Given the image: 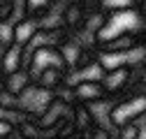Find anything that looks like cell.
Listing matches in <instances>:
<instances>
[{
    "mask_svg": "<svg viewBox=\"0 0 146 139\" xmlns=\"http://www.w3.org/2000/svg\"><path fill=\"white\" fill-rule=\"evenodd\" d=\"M16 107H19V97L0 88V109H16Z\"/></svg>",
    "mask_w": 146,
    "mask_h": 139,
    "instance_id": "ac0fdd59",
    "label": "cell"
},
{
    "mask_svg": "<svg viewBox=\"0 0 146 139\" xmlns=\"http://www.w3.org/2000/svg\"><path fill=\"white\" fill-rule=\"evenodd\" d=\"M60 54H63V58H65V63H67V70L72 72V70L77 67L81 54H84V46H81V42L74 37V32H72V37L60 46Z\"/></svg>",
    "mask_w": 146,
    "mask_h": 139,
    "instance_id": "4fadbf2b",
    "label": "cell"
},
{
    "mask_svg": "<svg viewBox=\"0 0 146 139\" xmlns=\"http://www.w3.org/2000/svg\"><path fill=\"white\" fill-rule=\"evenodd\" d=\"M72 123H74V132L86 137L90 130L98 128V116L95 109L88 107V104H74L72 107Z\"/></svg>",
    "mask_w": 146,
    "mask_h": 139,
    "instance_id": "52a82bcc",
    "label": "cell"
},
{
    "mask_svg": "<svg viewBox=\"0 0 146 139\" xmlns=\"http://www.w3.org/2000/svg\"><path fill=\"white\" fill-rule=\"evenodd\" d=\"M137 49H141V37L139 32H121L111 40H104L100 42V54H121V56H127V54H135Z\"/></svg>",
    "mask_w": 146,
    "mask_h": 139,
    "instance_id": "5b68a950",
    "label": "cell"
},
{
    "mask_svg": "<svg viewBox=\"0 0 146 139\" xmlns=\"http://www.w3.org/2000/svg\"><path fill=\"white\" fill-rule=\"evenodd\" d=\"M67 79H70V70L67 67H46L37 77H33L35 86H40V88H44V91H51V93L60 91L67 83Z\"/></svg>",
    "mask_w": 146,
    "mask_h": 139,
    "instance_id": "8992f818",
    "label": "cell"
},
{
    "mask_svg": "<svg viewBox=\"0 0 146 139\" xmlns=\"http://www.w3.org/2000/svg\"><path fill=\"white\" fill-rule=\"evenodd\" d=\"M72 91H74V100L77 104H88V107H95V104H102L109 100L107 91L102 81H95V79H84V81H77L72 83ZM114 102V100H111Z\"/></svg>",
    "mask_w": 146,
    "mask_h": 139,
    "instance_id": "277c9868",
    "label": "cell"
},
{
    "mask_svg": "<svg viewBox=\"0 0 146 139\" xmlns=\"http://www.w3.org/2000/svg\"><path fill=\"white\" fill-rule=\"evenodd\" d=\"M70 111H72V107H70V104L56 97V100L51 102V107L44 111V116L40 118V125H42L44 130H49V128H53L56 123H60L63 118H67V116H70Z\"/></svg>",
    "mask_w": 146,
    "mask_h": 139,
    "instance_id": "8fae6325",
    "label": "cell"
},
{
    "mask_svg": "<svg viewBox=\"0 0 146 139\" xmlns=\"http://www.w3.org/2000/svg\"><path fill=\"white\" fill-rule=\"evenodd\" d=\"M28 5V16L35 21H42L44 16L53 9V0H26Z\"/></svg>",
    "mask_w": 146,
    "mask_h": 139,
    "instance_id": "5bb4252c",
    "label": "cell"
},
{
    "mask_svg": "<svg viewBox=\"0 0 146 139\" xmlns=\"http://www.w3.org/2000/svg\"><path fill=\"white\" fill-rule=\"evenodd\" d=\"M67 139H86V137H81V134H72V137H67Z\"/></svg>",
    "mask_w": 146,
    "mask_h": 139,
    "instance_id": "44dd1931",
    "label": "cell"
},
{
    "mask_svg": "<svg viewBox=\"0 0 146 139\" xmlns=\"http://www.w3.org/2000/svg\"><path fill=\"white\" fill-rule=\"evenodd\" d=\"M40 35V21H35V19H28L21 21V23H16L14 26V44L16 46H30L35 42V37Z\"/></svg>",
    "mask_w": 146,
    "mask_h": 139,
    "instance_id": "9c48e42d",
    "label": "cell"
},
{
    "mask_svg": "<svg viewBox=\"0 0 146 139\" xmlns=\"http://www.w3.org/2000/svg\"><path fill=\"white\" fill-rule=\"evenodd\" d=\"M141 134H144V125L141 123H127V125H121L116 130L118 139H141Z\"/></svg>",
    "mask_w": 146,
    "mask_h": 139,
    "instance_id": "2e32d148",
    "label": "cell"
},
{
    "mask_svg": "<svg viewBox=\"0 0 146 139\" xmlns=\"http://www.w3.org/2000/svg\"><path fill=\"white\" fill-rule=\"evenodd\" d=\"M12 46H16L14 44V23L5 21V23H0V54H7Z\"/></svg>",
    "mask_w": 146,
    "mask_h": 139,
    "instance_id": "9a60e30c",
    "label": "cell"
},
{
    "mask_svg": "<svg viewBox=\"0 0 146 139\" xmlns=\"http://www.w3.org/2000/svg\"><path fill=\"white\" fill-rule=\"evenodd\" d=\"M0 60H3V77L23 70V46H12L7 54H0Z\"/></svg>",
    "mask_w": 146,
    "mask_h": 139,
    "instance_id": "7c38bea8",
    "label": "cell"
},
{
    "mask_svg": "<svg viewBox=\"0 0 146 139\" xmlns=\"http://www.w3.org/2000/svg\"><path fill=\"white\" fill-rule=\"evenodd\" d=\"M135 91H146V60L135 65Z\"/></svg>",
    "mask_w": 146,
    "mask_h": 139,
    "instance_id": "e0dca14e",
    "label": "cell"
},
{
    "mask_svg": "<svg viewBox=\"0 0 146 139\" xmlns=\"http://www.w3.org/2000/svg\"><path fill=\"white\" fill-rule=\"evenodd\" d=\"M53 100H56V93L44 91V88H40V86L33 83L28 91H23V93L19 95V109L26 111L30 118L40 120V118L44 116V111L51 107Z\"/></svg>",
    "mask_w": 146,
    "mask_h": 139,
    "instance_id": "3957f363",
    "label": "cell"
},
{
    "mask_svg": "<svg viewBox=\"0 0 146 139\" xmlns=\"http://www.w3.org/2000/svg\"><path fill=\"white\" fill-rule=\"evenodd\" d=\"M14 14V0H0V23L12 19Z\"/></svg>",
    "mask_w": 146,
    "mask_h": 139,
    "instance_id": "d6986e66",
    "label": "cell"
},
{
    "mask_svg": "<svg viewBox=\"0 0 146 139\" xmlns=\"http://www.w3.org/2000/svg\"><path fill=\"white\" fill-rule=\"evenodd\" d=\"M86 16H88V5H86V0H67L65 12H63V21H65V28H67L70 32L81 30Z\"/></svg>",
    "mask_w": 146,
    "mask_h": 139,
    "instance_id": "ba28073f",
    "label": "cell"
},
{
    "mask_svg": "<svg viewBox=\"0 0 146 139\" xmlns=\"http://www.w3.org/2000/svg\"><path fill=\"white\" fill-rule=\"evenodd\" d=\"M146 120V91H130L116 100L109 109V125L118 130L127 123H144Z\"/></svg>",
    "mask_w": 146,
    "mask_h": 139,
    "instance_id": "6da1fadb",
    "label": "cell"
},
{
    "mask_svg": "<svg viewBox=\"0 0 146 139\" xmlns=\"http://www.w3.org/2000/svg\"><path fill=\"white\" fill-rule=\"evenodd\" d=\"M139 16L146 21V3H139Z\"/></svg>",
    "mask_w": 146,
    "mask_h": 139,
    "instance_id": "ffe728a7",
    "label": "cell"
},
{
    "mask_svg": "<svg viewBox=\"0 0 146 139\" xmlns=\"http://www.w3.org/2000/svg\"><path fill=\"white\" fill-rule=\"evenodd\" d=\"M102 86L109 95V100H121L130 91H135V67L132 65H121L116 70H109L102 77Z\"/></svg>",
    "mask_w": 146,
    "mask_h": 139,
    "instance_id": "7a4b0ae2",
    "label": "cell"
},
{
    "mask_svg": "<svg viewBox=\"0 0 146 139\" xmlns=\"http://www.w3.org/2000/svg\"><path fill=\"white\" fill-rule=\"evenodd\" d=\"M33 74H30V70H19V72H14L9 77H3V88L12 95L19 97L23 91H28L30 86H33Z\"/></svg>",
    "mask_w": 146,
    "mask_h": 139,
    "instance_id": "30bf717a",
    "label": "cell"
}]
</instances>
